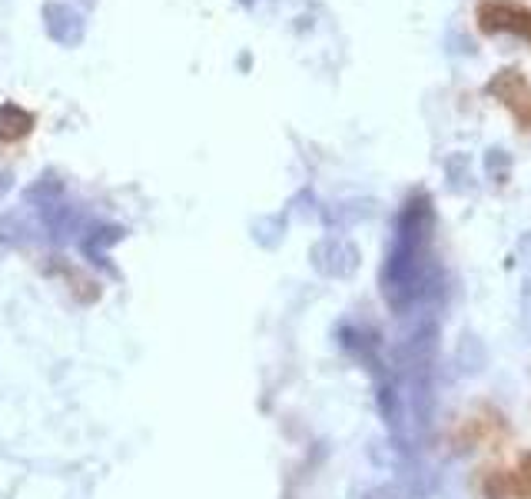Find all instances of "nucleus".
Returning <instances> with one entry per match:
<instances>
[{
    "mask_svg": "<svg viewBox=\"0 0 531 499\" xmlns=\"http://www.w3.org/2000/svg\"><path fill=\"white\" fill-rule=\"evenodd\" d=\"M478 20H482V27L489 30V34L491 30H512V34L531 37V11L518 7V4H508V0H489V4H482Z\"/></svg>",
    "mask_w": 531,
    "mask_h": 499,
    "instance_id": "f257e3e1",
    "label": "nucleus"
},
{
    "mask_svg": "<svg viewBox=\"0 0 531 499\" xmlns=\"http://www.w3.org/2000/svg\"><path fill=\"white\" fill-rule=\"evenodd\" d=\"M34 117L17 104H4L0 107V140H20L30 134Z\"/></svg>",
    "mask_w": 531,
    "mask_h": 499,
    "instance_id": "f03ea898",
    "label": "nucleus"
},
{
    "mask_svg": "<svg viewBox=\"0 0 531 499\" xmlns=\"http://www.w3.org/2000/svg\"><path fill=\"white\" fill-rule=\"evenodd\" d=\"M43 17H47V27H50V34H54L57 41H64L67 43V30L64 27H70L77 37H80V30H83V24H80V17L73 14L70 7H60V4H50L47 11H43Z\"/></svg>",
    "mask_w": 531,
    "mask_h": 499,
    "instance_id": "7ed1b4c3",
    "label": "nucleus"
},
{
    "mask_svg": "<svg viewBox=\"0 0 531 499\" xmlns=\"http://www.w3.org/2000/svg\"><path fill=\"white\" fill-rule=\"evenodd\" d=\"M521 480H525V483L531 486V457L525 459V466H521Z\"/></svg>",
    "mask_w": 531,
    "mask_h": 499,
    "instance_id": "20e7f679",
    "label": "nucleus"
}]
</instances>
